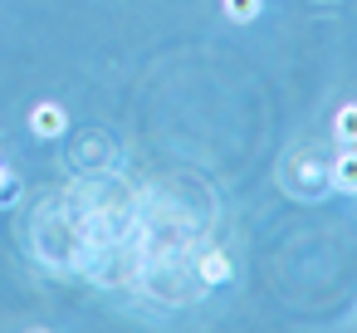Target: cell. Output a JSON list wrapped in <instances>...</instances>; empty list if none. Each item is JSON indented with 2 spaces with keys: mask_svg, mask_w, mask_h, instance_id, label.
Instances as JSON below:
<instances>
[{
  "mask_svg": "<svg viewBox=\"0 0 357 333\" xmlns=\"http://www.w3.org/2000/svg\"><path fill=\"white\" fill-rule=\"evenodd\" d=\"M333 133H337V142H342V147H357V103H342V108H337Z\"/></svg>",
  "mask_w": 357,
  "mask_h": 333,
  "instance_id": "obj_3",
  "label": "cell"
},
{
  "mask_svg": "<svg viewBox=\"0 0 357 333\" xmlns=\"http://www.w3.org/2000/svg\"><path fill=\"white\" fill-rule=\"evenodd\" d=\"M225 15L240 20V25H250V20L259 15V0H225Z\"/></svg>",
  "mask_w": 357,
  "mask_h": 333,
  "instance_id": "obj_5",
  "label": "cell"
},
{
  "mask_svg": "<svg viewBox=\"0 0 357 333\" xmlns=\"http://www.w3.org/2000/svg\"><path fill=\"white\" fill-rule=\"evenodd\" d=\"M0 177H6V167H0Z\"/></svg>",
  "mask_w": 357,
  "mask_h": 333,
  "instance_id": "obj_7",
  "label": "cell"
},
{
  "mask_svg": "<svg viewBox=\"0 0 357 333\" xmlns=\"http://www.w3.org/2000/svg\"><path fill=\"white\" fill-rule=\"evenodd\" d=\"M201 279H206V284H225V279H230V260H225L220 250H206V255H201Z\"/></svg>",
  "mask_w": 357,
  "mask_h": 333,
  "instance_id": "obj_4",
  "label": "cell"
},
{
  "mask_svg": "<svg viewBox=\"0 0 357 333\" xmlns=\"http://www.w3.org/2000/svg\"><path fill=\"white\" fill-rule=\"evenodd\" d=\"M15 191H20V186H15V177H0V206L15 201Z\"/></svg>",
  "mask_w": 357,
  "mask_h": 333,
  "instance_id": "obj_6",
  "label": "cell"
},
{
  "mask_svg": "<svg viewBox=\"0 0 357 333\" xmlns=\"http://www.w3.org/2000/svg\"><path fill=\"white\" fill-rule=\"evenodd\" d=\"M30 128H35V138H59V133L69 128V118H64L59 103H40V108L30 113Z\"/></svg>",
  "mask_w": 357,
  "mask_h": 333,
  "instance_id": "obj_1",
  "label": "cell"
},
{
  "mask_svg": "<svg viewBox=\"0 0 357 333\" xmlns=\"http://www.w3.org/2000/svg\"><path fill=\"white\" fill-rule=\"evenodd\" d=\"M333 186L347 191V196H357V147H347V152L333 162Z\"/></svg>",
  "mask_w": 357,
  "mask_h": 333,
  "instance_id": "obj_2",
  "label": "cell"
}]
</instances>
